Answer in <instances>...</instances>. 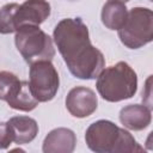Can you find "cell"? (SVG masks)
Returning <instances> with one entry per match:
<instances>
[{"label":"cell","mask_w":153,"mask_h":153,"mask_svg":"<svg viewBox=\"0 0 153 153\" xmlns=\"http://www.w3.org/2000/svg\"><path fill=\"white\" fill-rule=\"evenodd\" d=\"M53 38L69 72L78 79H96L105 67L104 55L92 45L86 24L81 18L60 20Z\"/></svg>","instance_id":"1"},{"label":"cell","mask_w":153,"mask_h":153,"mask_svg":"<svg viewBox=\"0 0 153 153\" xmlns=\"http://www.w3.org/2000/svg\"><path fill=\"white\" fill-rule=\"evenodd\" d=\"M87 147L96 153H135L143 148L134 136L114 122L99 120L88 126L85 133Z\"/></svg>","instance_id":"2"},{"label":"cell","mask_w":153,"mask_h":153,"mask_svg":"<svg viewBox=\"0 0 153 153\" xmlns=\"http://www.w3.org/2000/svg\"><path fill=\"white\" fill-rule=\"evenodd\" d=\"M96 87L99 96L111 103L131 98L137 90V75L124 61L103 68L97 76Z\"/></svg>","instance_id":"3"},{"label":"cell","mask_w":153,"mask_h":153,"mask_svg":"<svg viewBox=\"0 0 153 153\" xmlns=\"http://www.w3.org/2000/svg\"><path fill=\"white\" fill-rule=\"evenodd\" d=\"M14 43L29 65L37 61H51L55 56L53 39L39 25H23L16 31Z\"/></svg>","instance_id":"4"},{"label":"cell","mask_w":153,"mask_h":153,"mask_svg":"<svg viewBox=\"0 0 153 153\" xmlns=\"http://www.w3.org/2000/svg\"><path fill=\"white\" fill-rule=\"evenodd\" d=\"M122 44L139 49L153 39V12L147 7H133L123 25L117 30Z\"/></svg>","instance_id":"5"},{"label":"cell","mask_w":153,"mask_h":153,"mask_svg":"<svg viewBox=\"0 0 153 153\" xmlns=\"http://www.w3.org/2000/svg\"><path fill=\"white\" fill-rule=\"evenodd\" d=\"M59 73L51 61H37L30 65L29 87L32 96L39 102L51 100L59 90Z\"/></svg>","instance_id":"6"},{"label":"cell","mask_w":153,"mask_h":153,"mask_svg":"<svg viewBox=\"0 0 153 153\" xmlns=\"http://www.w3.org/2000/svg\"><path fill=\"white\" fill-rule=\"evenodd\" d=\"M98 106L96 92L85 86L73 87L66 97V108L68 112L78 118H85L92 115Z\"/></svg>","instance_id":"7"},{"label":"cell","mask_w":153,"mask_h":153,"mask_svg":"<svg viewBox=\"0 0 153 153\" xmlns=\"http://www.w3.org/2000/svg\"><path fill=\"white\" fill-rule=\"evenodd\" d=\"M50 16V4L47 0H25L14 14L16 31L23 25H39Z\"/></svg>","instance_id":"8"},{"label":"cell","mask_w":153,"mask_h":153,"mask_svg":"<svg viewBox=\"0 0 153 153\" xmlns=\"http://www.w3.org/2000/svg\"><path fill=\"white\" fill-rule=\"evenodd\" d=\"M76 145V136L68 128H55L48 133L43 141L44 153H72Z\"/></svg>","instance_id":"9"},{"label":"cell","mask_w":153,"mask_h":153,"mask_svg":"<svg viewBox=\"0 0 153 153\" xmlns=\"http://www.w3.org/2000/svg\"><path fill=\"white\" fill-rule=\"evenodd\" d=\"M120 121L129 130H143L152 121L151 108H147L143 104H129L121 109Z\"/></svg>","instance_id":"10"},{"label":"cell","mask_w":153,"mask_h":153,"mask_svg":"<svg viewBox=\"0 0 153 153\" xmlns=\"http://www.w3.org/2000/svg\"><path fill=\"white\" fill-rule=\"evenodd\" d=\"M13 136V142L25 145L31 142L38 134L37 122L29 116H14L7 121Z\"/></svg>","instance_id":"11"},{"label":"cell","mask_w":153,"mask_h":153,"mask_svg":"<svg viewBox=\"0 0 153 153\" xmlns=\"http://www.w3.org/2000/svg\"><path fill=\"white\" fill-rule=\"evenodd\" d=\"M128 10L124 2L117 0H108L102 8V23L109 30H118L126 22Z\"/></svg>","instance_id":"12"},{"label":"cell","mask_w":153,"mask_h":153,"mask_svg":"<svg viewBox=\"0 0 153 153\" xmlns=\"http://www.w3.org/2000/svg\"><path fill=\"white\" fill-rule=\"evenodd\" d=\"M23 81L19 78L7 71L0 72V100H5L6 103L11 102L19 92Z\"/></svg>","instance_id":"13"},{"label":"cell","mask_w":153,"mask_h":153,"mask_svg":"<svg viewBox=\"0 0 153 153\" xmlns=\"http://www.w3.org/2000/svg\"><path fill=\"white\" fill-rule=\"evenodd\" d=\"M38 100L32 96L30 87H29V82L27 81H23L22 87L18 92V94L7 104L14 109V110H19V111H32L37 105H38Z\"/></svg>","instance_id":"14"},{"label":"cell","mask_w":153,"mask_h":153,"mask_svg":"<svg viewBox=\"0 0 153 153\" xmlns=\"http://www.w3.org/2000/svg\"><path fill=\"white\" fill-rule=\"evenodd\" d=\"M19 5L16 2L7 4L0 10V33L8 35L16 32L14 26V14Z\"/></svg>","instance_id":"15"}]
</instances>
